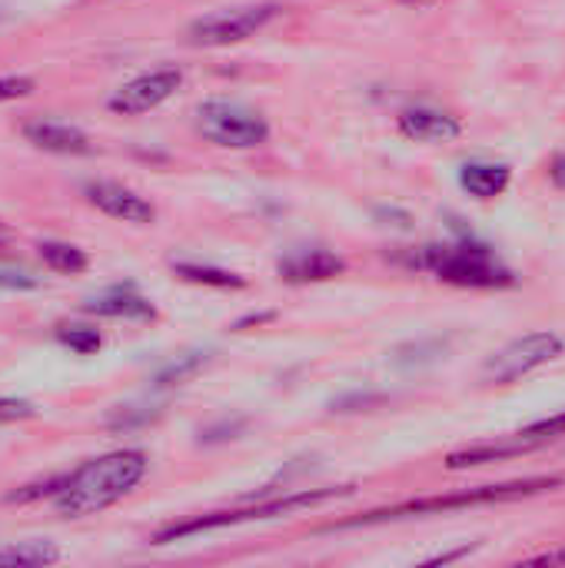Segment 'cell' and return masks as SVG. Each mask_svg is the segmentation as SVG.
<instances>
[{
    "mask_svg": "<svg viewBox=\"0 0 565 568\" xmlns=\"http://www.w3.org/2000/svg\"><path fill=\"white\" fill-rule=\"evenodd\" d=\"M147 469H150V459L140 449H117V453L83 463L80 469L67 476V486L53 496L57 516L87 519V516L110 509L113 503H120L140 486Z\"/></svg>",
    "mask_w": 565,
    "mask_h": 568,
    "instance_id": "6da1fadb",
    "label": "cell"
},
{
    "mask_svg": "<svg viewBox=\"0 0 565 568\" xmlns=\"http://www.w3.org/2000/svg\"><path fill=\"white\" fill-rule=\"evenodd\" d=\"M420 266H426L436 280L463 290H506L516 283L513 270L496 260L490 246L480 243H460V246H426L420 256Z\"/></svg>",
    "mask_w": 565,
    "mask_h": 568,
    "instance_id": "7a4b0ae2",
    "label": "cell"
},
{
    "mask_svg": "<svg viewBox=\"0 0 565 568\" xmlns=\"http://www.w3.org/2000/svg\"><path fill=\"white\" fill-rule=\"evenodd\" d=\"M350 493H353V486H343V489H310V493H293V496H283V499H273V503H266V506H250V509H233V513L193 516V519L163 526V529L153 536V546H167V542L190 539V536L213 532V529H226V526H243V523H263V519L290 516V513L313 509V506H320V503H326V499H340V496H350Z\"/></svg>",
    "mask_w": 565,
    "mask_h": 568,
    "instance_id": "3957f363",
    "label": "cell"
},
{
    "mask_svg": "<svg viewBox=\"0 0 565 568\" xmlns=\"http://www.w3.org/2000/svg\"><path fill=\"white\" fill-rule=\"evenodd\" d=\"M563 479H526V483H509V486H483V489H466L453 496H433V499H416L403 503L396 509H380L350 523H340L333 529H353V526H373V523H390V519H406V516H426V513H446V509H466V506H486V503H509V499H526L546 489H559Z\"/></svg>",
    "mask_w": 565,
    "mask_h": 568,
    "instance_id": "277c9868",
    "label": "cell"
},
{
    "mask_svg": "<svg viewBox=\"0 0 565 568\" xmlns=\"http://www.w3.org/2000/svg\"><path fill=\"white\" fill-rule=\"evenodd\" d=\"M196 126L210 143L226 146V150H253L270 140V123L256 110L233 103V100L203 103L196 113Z\"/></svg>",
    "mask_w": 565,
    "mask_h": 568,
    "instance_id": "5b68a950",
    "label": "cell"
},
{
    "mask_svg": "<svg viewBox=\"0 0 565 568\" xmlns=\"http://www.w3.org/2000/svg\"><path fill=\"white\" fill-rule=\"evenodd\" d=\"M276 17H280V3H246V7L213 10V13L196 17L186 27V40L193 47H230V43L256 37Z\"/></svg>",
    "mask_w": 565,
    "mask_h": 568,
    "instance_id": "8992f818",
    "label": "cell"
},
{
    "mask_svg": "<svg viewBox=\"0 0 565 568\" xmlns=\"http://www.w3.org/2000/svg\"><path fill=\"white\" fill-rule=\"evenodd\" d=\"M563 353V339L556 333H529L509 346H503L500 353H493L486 363H483V379L486 383H496V386H506V383H516L523 376H529L533 369L546 366L549 359H556Z\"/></svg>",
    "mask_w": 565,
    "mask_h": 568,
    "instance_id": "52a82bcc",
    "label": "cell"
},
{
    "mask_svg": "<svg viewBox=\"0 0 565 568\" xmlns=\"http://www.w3.org/2000/svg\"><path fill=\"white\" fill-rule=\"evenodd\" d=\"M180 87H183V70L180 67H157L150 73H140V77L127 80L107 100V106L113 113H120V116H140V113H150L160 103H167Z\"/></svg>",
    "mask_w": 565,
    "mask_h": 568,
    "instance_id": "ba28073f",
    "label": "cell"
},
{
    "mask_svg": "<svg viewBox=\"0 0 565 568\" xmlns=\"http://www.w3.org/2000/svg\"><path fill=\"white\" fill-rule=\"evenodd\" d=\"M83 196H87L90 206H97L100 213H107L110 220H120V223L147 226V223L157 220V206L150 200H143L130 186H120V183H110V180L87 183L83 186Z\"/></svg>",
    "mask_w": 565,
    "mask_h": 568,
    "instance_id": "9c48e42d",
    "label": "cell"
},
{
    "mask_svg": "<svg viewBox=\"0 0 565 568\" xmlns=\"http://www.w3.org/2000/svg\"><path fill=\"white\" fill-rule=\"evenodd\" d=\"M23 136L47 153H60V156H87L93 153V143L83 130L60 123V120H30L23 123Z\"/></svg>",
    "mask_w": 565,
    "mask_h": 568,
    "instance_id": "30bf717a",
    "label": "cell"
},
{
    "mask_svg": "<svg viewBox=\"0 0 565 568\" xmlns=\"http://www.w3.org/2000/svg\"><path fill=\"white\" fill-rule=\"evenodd\" d=\"M400 133L416 143H450L463 133V123L433 106H410L400 113Z\"/></svg>",
    "mask_w": 565,
    "mask_h": 568,
    "instance_id": "8fae6325",
    "label": "cell"
},
{
    "mask_svg": "<svg viewBox=\"0 0 565 568\" xmlns=\"http://www.w3.org/2000/svg\"><path fill=\"white\" fill-rule=\"evenodd\" d=\"M346 273V263L330 253V250H306V253H293L280 263V280L286 283H326Z\"/></svg>",
    "mask_w": 565,
    "mask_h": 568,
    "instance_id": "7c38bea8",
    "label": "cell"
},
{
    "mask_svg": "<svg viewBox=\"0 0 565 568\" xmlns=\"http://www.w3.org/2000/svg\"><path fill=\"white\" fill-rule=\"evenodd\" d=\"M83 313H93V316H107V320H157V310L153 303H147L140 293H133L130 286H113L93 300L83 303Z\"/></svg>",
    "mask_w": 565,
    "mask_h": 568,
    "instance_id": "4fadbf2b",
    "label": "cell"
},
{
    "mask_svg": "<svg viewBox=\"0 0 565 568\" xmlns=\"http://www.w3.org/2000/svg\"><path fill=\"white\" fill-rule=\"evenodd\" d=\"M509 180H513V170L506 163H466L460 173V183L476 200H496L500 193H506Z\"/></svg>",
    "mask_w": 565,
    "mask_h": 568,
    "instance_id": "5bb4252c",
    "label": "cell"
},
{
    "mask_svg": "<svg viewBox=\"0 0 565 568\" xmlns=\"http://www.w3.org/2000/svg\"><path fill=\"white\" fill-rule=\"evenodd\" d=\"M539 443H529L523 436H516L513 443H500V446H473V449H463V453H453L446 459L450 469H470V466H486V463H500V459H513V456H523V453H533Z\"/></svg>",
    "mask_w": 565,
    "mask_h": 568,
    "instance_id": "9a60e30c",
    "label": "cell"
},
{
    "mask_svg": "<svg viewBox=\"0 0 565 568\" xmlns=\"http://www.w3.org/2000/svg\"><path fill=\"white\" fill-rule=\"evenodd\" d=\"M173 276L193 286H210V290H243L246 280L240 273L220 270V266H203V263H173Z\"/></svg>",
    "mask_w": 565,
    "mask_h": 568,
    "instance_id": "2e32d148",
    "label": "cell"
},
{
    "mask_svg": "<svg viewBox=\"0 0 565 568\" xmlns=\"http://www.w3.org/2000/svg\"><path fill=\"white\" fill-rule=\"evenodd\" d=\"M37 253H40V260H43V266H47V270L63 273V276H77V273H83V270L90 266L87 253H83L80 246H73V243L43 240V243L37 246Z\"/></svg>",
    "mask_w": 565,
    "mask_h": 568,
    "instance_id": "e0dca14e",
    "label": "cell"
},
{
    "mask_svg": "<svg viewBox=\"0 0 565 568\" xmlns=\"http://www.w3.org/2000/svg\"><path fill=\"white\" fill-rule=\"evenodd\" d=\"M60 562V549L53 542H43V539H30V542H17V546H7L0 549V566H53Z\"/></svg>",
    "mask_w": 565,
    "mask_h": 568,
    "instance_id": "ac0fdd59",
    "label": "cell"
},
{
    "mask_svg": "<svg viewBox=\"0 0 565 568\" xmlns=\"http://www.w3.org/2000/svg\"><path fill=\"white\" fill-rule=\"evenodd\" d=\"M57 339L63 343V346H70L73 353H80V356H90V353H97L100 349V333L97 329H90V326H60L57 329Z\"/></svg>",
    "mask_w": 565,
    "mask_h": 568,
    "instance_id": "d6986e66",
    "label": "cell"
},
{
    "mask_svg": "<svg viewBox=\"0 0 565 568\" xmlns=\"http://www.w3.org/2000/svg\"><path fill=\"white\" fill-rule=\"evenodd\" d=\"M203 366H206V356H200V353H193V356H183L180 363L167 366V369L157 376V386H160V389H163V386H180V383H186L190 376H196Z\"/></svg>",
    "mask_w": 565,
    "mask_h": 568,
    "instance_id": "ffe728a7",
    "label": "cell"
},
{
    "mask_svg": "<svg viewBox=\"0 0 565 568\" xmlns=\"http://www.w3.org/2000/svg\"><path fill=\"white\" fill-rule=\"evenodd\" d=\"M67 486V476H57V479H47V483H33V486H23V489H17V493H10L7 496V503H37V499H50V496H57L60 489Z\"/></svg>",
    "mask_w": 565,
    "mask_h": 568,
    "instance_id": "44dd1931",
    "label": "cell"
},
{
    "mask_svg": "<svg viewBox=\"0 0 565 568\" xmlns=\"http://www.w3.org/2000/svg\"><path fill=\"white\" fill-rule=\"evenodd\" d=\"M33 90H37V80L27 77V73H7V77H0V103L30 97Z\"/></svg>",
    "mask_w": 565,
    "mask_h": 568,
    "instance_id": "7402d4cb",
    "label": "cell"
},
{
    "mask_svg": "<svg viewBox=\"0 0 565 568\" xmlns=\"http://www.w3.org/2000/svg\"><path fill=\"white\" fill-rule=\"evenodd\" d=\"M523 439H529V443H549V439H556V436H565V413L559 416H553V419H543V423H533L529 429H523L519 433Z\"/></svg>",
    "mask_w": 565,
    "mask_h": 568,
    "instance_id": "603a6c76",
    "label": "cell"
},
{
    "mask_svg": "<svg viewBox=\"0 0 565 568\" xmlns=\"http://www.w3.org/2000/svg\"><path fill=\"white\" fill-rule=\"evenodd\" d=\"M37 409L27 399H0V423H17V419H33Z\"/></svg>",
    "mask_w": 565,
    "mask_h": 568,
    "instance_id": "cb8c5ba5",
    "label": "cell"
},
{
    "mask_svg": "<svg viewBox=\"0 0 565 568\" xmlns=\"http://www.w3.org/2000/svg\"><path fill=\"white\" fill-rule=\"evenodd\" d=\"M40 280L23 270H0V290H37Z\"/></svg>",
    "mask_w": 565,
    "mask_h": 568,
    "instance_id": "d4e9b609",
    "label": "cell"
},
{
    "mask_svg": "<svg viewBox=\"0 0 565 568\" xmlns=\"http://www.w3.org/2000/svg\"><path fill=\"white\" fill-rule=\"evenodd\" d=\"M529 566H565V549L546 552V556H536V559H529Z\"/></svg>",
    "mask_w": 565,
    "mask_h": 568,
    "instance_id": "484cf974",
    "label": "cell"
},
{
    "mask_svg": "<svg viewBox=\"0 0 565 568\" xmlns=\"http://www.w3.org/2000/svg\"><path fill=\"white\" fill-rule=\"evenodd\" d=\"M7 240H10V230H7V223H0V246H3Z\"/></svg>",
    "mask_w": 565,
    "mask_h": 568,
    "instance_id": "4316f807",
    "label": "cell"
},
{
    "mask_svg": "<svg viewBox=\"0 0 565 568\" xmlns=\"http://www.w3.org/2000/svg\"><path fill=\"white\" fill-rule=\"evenodd\" d=\"M406 3H413V0H406ZM416 3H423V0H416Z\"/></svg>",
    "mask_w": 565,
    "mask_h": 568,
    "instance_id": "83f0119b",
    "label": "cell"
}]
</instances>
